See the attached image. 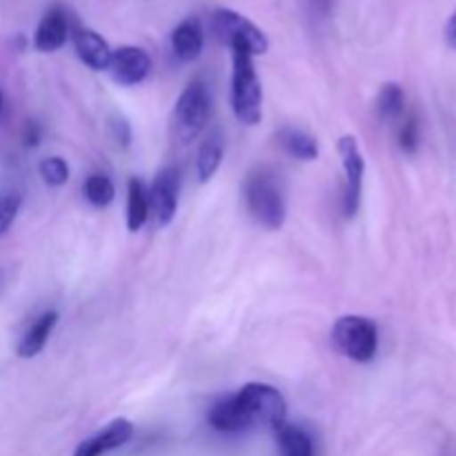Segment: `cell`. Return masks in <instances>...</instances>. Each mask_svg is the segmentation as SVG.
I'll list each match as a JSON object with an SVG mask.
<instances>
[{
    "mask_svg": "<svg viewBox=\"0 0 456 456\" xmlns=\"http://www.w3.org/2000/svg\"><path fill=\"white\" fill-rule=\"evenodd\" d=\"M252 58L245 49H232V110L243 125H258L263 118V89Z\"/></svg>",
    "mask_w": 456,
    "mask_h": 456,
    "instance_id": "1",
    "label": "cell"
},
{
    "mask_svg": "<svg viewBox=\"0 0 456 456\" xmlns=\"http://www.w3.org/2000/svg\"><path fill=\"white\" fill-rule=\"evenodd\" d=\"M248 212L258 225L267 230H281L285 223V199L279 183L267 172L249 174L243 185Z\"/></svg>",
    "mask_w": 456,
    "mask_h": 456,
    "instance_id": "2",
    "label": "cell"
},
{
    "mask_svg": "<svg viewBox=\"0 0 456 456\" xmlns=\"http://www.w3.org/2000/svg\"><path fill=\"white\" fill-rule=\"evenodd\" d=\"M332 341L341 354L356 363H370L379 350V330L365 316H341L332 328Z\"/></svg>",
    "mask_w": 456,
    "mask_h": 456,
    "instance_id": "3",
    "label": "cell"
},
{
    "mask_svg": "<svg viewBox=\"0 0 456 456\" xmlns=\"http://www.w3.org/2000/svg\"><path fill=\"white\" fill-rule=\"evenodd\" d=\"M209 116L208 89L200 80L187 85L172 111V134L181 142H190L203 132Z\"/></svg>",
    "mask_w": 456,
    "mask_h": 456,
    "instance_id": "4",
    "label": "cell"
},
{
    "mask_svg": "<svg viewBox=\"0 0 456 456\" xmlns=\"http://www.w3.org/2000/svg\"><path fill=\"white\" fill-rule=\"evenodd\" d=\"M234 396L252 426L265 423V426L276 430V428L285 423L288 405H285L283 395L276 387L265 386V383H248Z\"/></svg>",
    "mask_w": 456,
    "mask_h": 456,
    "instance_id": "5",
    "label": "cell"
},
{
    "mask_svg": "<svg viewBox=\"0 0 456 456\" xmlns=\"http://www.w3.org/2000/svg\"><path fill=\"white\" fill-rule=\"evenodd\" d=\"M212 29L221 43H225L230 49H245L252 56H261L267 52L270 43L267 36L248 20L240 13L230 12V9H218L212 16Z\"/></svg>",
    "mask_w": 456,
    "mask_h": 456,
    "instance_id": "6",
    "label": "cell"
},
{
    "mask_svg": "<svg viewBox=\"0 0 456 456\" xmlns=\"http://www.w3.org/2000/svg\"><path fill=\"white\" fill-rule=\"evenodd\" d=\"M178 194H181V176L176 167H165L156 174L147 199H150V216L154 227H165L172 223L178 209Z\"/></svg>",
    "mask_w": 456,
    "mask_h": 456,
    "instance_id": "7",
    "label": "cell"
},
{
    "mask_svg": "<svg viewBox=\"0 0 456 456\" xmlns=\"http://www.w3.org/2000/svg\"><path fill=\"white\" fill-rule=\"evenodd\" d=\"M338 154H341L343 169H346V196H343V208L347 216H354L361 205V191H363V174L365 160L361 154V147L354 136H343L338 141Z\"/></svg>",
    "mask_w": 456,
    "mask_h": 456,
    "instance_id": "8",
    "label": "cell"
},
{
    "mask_svg": "<svg viewBox=\"0 0 456 456\" xmlns=\"http://www.w3.org/2000/svg\"><path fill=\"white\" fill-rule=\"evenodd\" d=\"M151 69V61L147 56L145 49L132 47V45H125V47L111 52V61L107 71L111 74V78L118 85H138L147 78Z\"/></svg>",
    "mask_w": 456,
    "mask_h": 456,
    "instance_id": "9",
    "label": "cell"
},
{
    "mask_svg": "<svg viewBox=\"0 0 456 456\" xmlns=\"http://www.w3.org/2000/svg\"><path fill=\"white\" fill-rule=\"evenodd\" d=\"M134 436V423L127 419H116L110 426L102 428L101 432L92 435L89 439H85L83 444H78L74 456H105L111 450H118L127 444Z\"/></svg>",
    "mask_w": 456,
    "mask_h": 456,
    "instance_id": "10",
    "label": "cell"
},
{
    "mask_svg": "<svg viewBox=\"0 0 456 456\" xmlns=\"http://www.w3.org/2000/svg\"><path fill=\"white\" fill-rule=\"evenodd\" d=\"M67 36H69V20L62 9L53 7L36 27L34 47L43 53H52L67 43Z\"/></svg>",
    "mask_w": 456,
    "mask_h": 456,
    "instance_id": "11",
    "label": "cell"
},
{
    "mask_svg": "<svg viewBox=\"0 0 456 456\" xmlns=\"http://www.w3.org/2000/svg\"><path fill=\"white\" fill-rule=\"evenodd\" d=\"M208 421L214 430L225 432V435H239V432H245L252 428L249 419L245 417V412L240 410L236 396H225V399L216 401V403L209 408Z\"/></svg>",
    "mask_w": 456,
    "mask_h": 456,
    "instance_id": "12",
    "label": "cell"
},
{
    "mask_svg": "<svg viewBox=\"0 0 456 456\" xmlns=\"http://www.w3.org/2000/svg\"><path fill=\"white\" fill-rule=\"evenodd\" d=\"M74 47H76V53H78L80 61H83L87 67H92V69L102 71L110 67L111 49H110V45L105 43V38H102L101 34H96V31L83 29V27H80V29H76L74 31Z\"/></svg>",
    "mask_w": 456,
    "mask_h": 456,
    "instance_id": "13",
    "label": "cell"
},
{
    "mask_svg": "<svg viewBox=\"0 0 456 456\" xmlns=\"http://www.w3.org/2000/svg\"><path fill=\"white\" fill-rule=\"evenodd\" d=\"M56 323H58V312L49 310L45 312V314H40L38 319L29 325V330L22 334L20 343H18V356H20V359H34L36 354H40L43 347L47 346Z\"/></svg>",
    "mask_w": 456,
    "mask_h": 456,
    "instance_id": "14",
    "label": "cell"
},
{
    "mask_svg": "<svg viewBox=\"0 0 456 456\" xmlns=\"http://www.w3.org/2000/svg\"><path fill=\"white\" fill-rule=\"evenodd\" d=\"M203 27L196 18H187L174 29L172 49L178 61L194 62L203 52Z\"/></svg>",
    "mask_w": 456,
    "mask_h": 456,
    "instance_id": "15",
    "label": "cell"
},
{
    "mask_svg": "<svg viewBox=\"0 0 456 456\" xmlns=\"http://www.w3.org/2000/svg\"><path fill=\"white\" fill-rule=\"evenodd\" d=\"M276 141L279 145L288 151L289 156L298 160H314L319 156V142L305 134L303 129L297 127H283L276 134Z\"/></svg>",
    "mask_w": 456,
    "mask_h": 456,
    "instance_id": "16",
    "label": "cell"
},
{
    "mask_svg": "<svg viewBox=\"0 0 456 456\" xmlns=\"http://www.w3.org/2000/svg\"><path fill=\"white\" fill-rule=\"evenodd\" d=\"M276 441L283 456H314V444L303 428L289 426L288 421L276 428Z\"/></svg>",
    "mask_w": 456,
    "mask_h": 456,
    "instance_id": "17",
    "label": "cell"
},
{
    "mask_svg": "<svg viewBox=\"0 0 456 456\" xmlns=\"http://www.w3.org/2000/svg\"><path fill=\"white\" fill-rule=\"evenodd\" d=\"M150 218V199L142 181L129 178L127 183V227L129 232H138Z\"/></svg>",
    "mask_w": 456,
    "mask_h": 456,
    "instance_id": "18",
    "label": "cell"
},
{
    "mask_svg": "<svg viewBox=\"0 0 456 456\" xmlns=\"http://www.w3.org/2000/svg\"><path fill=\"white\" fill-rule=\"evenodd\" d=\"M223 154H225V147H223L221 134H212V136L205 138L199 150V163H196L200 183H208L209 178H214V174L218 172L223 163Z\"/></svg>",
    "mask_w": 456,
    "mask_h": 456,
    "instance_id": "19",
    "label": "cell"
},
{
    "mask_svg": "<svg viewBox=\"0 0 456 456\" xmlns=\"http://www.w3.org/2000/svg\"><path fill=\"white\" fill-rule=\"evenodd\" d=\"M377 110H379V116H381L383 120H387V123L403 118L405 94L403 89H401V85L396 83L383 85L381 94H379L377 98Z\"/></svg>",
    "mask_w": 456,
    "mask_h": 456,
    "instance_id": "20",
    "label": "cell"
},
{
    "mask_svg": "<svg viewBox=\"0 0 456 456\" xmlns=\"http://www.w3.org/2000/svg\"><path fill=\"white\" fill-rule=\"evenodd\" d=\"M83 191L85 199H87L94 208H107L116 196L114 183H111V178L105 176V174H92V176L85 181Z\"/></svg>",
    "mask_w": 456,
    "mask_h": 456,
    "instance_id": "21",
    "label": "cell"
},
{
    "mask_svg": "<svg viewBox=\"0 0 456 456\" xmlns=\"http://www.w3.org/2000/svg\"><path fill=\"white\" fill-rule=\"evenodd\" d=\"M38 172L49 187H61L69 181V165L61 156H49L38 165Z\"/></svg>",
    "mask_w": 456,
    "mask_h": 456,
    "instance_id": "22",
    "label": "cell"
},
{
    "mask_svg": "<svg viewBox=\"0 0 456 456\" xmlns=\"http://www.w3.org/2000/svg\"><path fill=\"white\" fill-rule=\"evenodd\" d=\"M20 209V194L16 191H0V236L12 227Z\"/></svg>",
    "mask_w": 456,
    "mask_h": 456,
    "instance_id": "23",
    "label": "cell"
},
{
    "mask_svg": "<svg viewBox=\"0 0 456 456\" xmlns=\"http://www.w3.org/2000/svg\"><path fill=\"white\" fill-rule=\"evenodd\" d=\"M399 145L405 154H414L419 147V123L414 116H405L399 129Z\"/></svg>",
    "mask_w": 456,
    "mask_h": 456,
    "instance_id": "24",
    "label": "cell"
},
{
    "mask_svg": "<svg viewBox=\"0 0 456 456\" xmlns=\"http://www.w3.org/2000/svg\"><path fill=\"white\" fill-rule=\"evenodd\" d=\"M40 136H43V129H40V125L34 123V120H27L25 127H22V141H25V145L36 147L40 142Z\"/></svg>",
    "mask_w": 456,
    "mask_h": 456,
    "instance_id": "25",
    "label": "cell"
},
{
    "mask_svg": "<svg viewBox=\"0 0 456 456\" xmlns=\"http://www.w3.org/2000/svg\"><path fill=\"white\" fill-rule=\"evenodd\" d=\"M111 132H114V138L118 141V145L127 147L129 145V138H132V132H129V123L125 118H116L111 123Z\"/></svg>",
    "mask_w": 456,
    "mask_h": 456,
    "instance_id": "26",
    "label": "cell"
},
{
    "mask_svg": "<svg viewBox=\"0 0 456 456\" xmlns=\"http://www.w3.org/2000/svg\"><path fill=\"white\" fill-rule=\"evenodd\" d=\"M307 7L316 13V16H330L334 7V0H307Z\"/></svg>",
    "mask_w": 456,
    "mask_h": 456,
    "instance_id": "27",
    "label": "cell"
},
{
    "mask_svg": "<svg viewBox=\"0 0 456 456\" xmlns=\"http://www.w3.org/2000/svg\"><path fill=\"white\" fill-rule=\"evenodd\" d=\"M445 40L452 49H456V12L450 16L448 25H445Z\"/></svg>",
    "mask_w": 456,
    "mask_h": 456,
    "instance_id": "28",
    "label": "cell"
},
{
    "mask_svg": "<svg viewBox=\"0 0 456 456\" xmlns=\"http://www.w3.org/2000/svg\"><path fill=\"white\" fill-rule=\"evenodd\" d=\"M0 110H3V94H0Z\"/></svg>",
    "mask_w": 456,
    "mask_h": 456,
    "instance_id": "29",
    "label": "cell"
}]
</instances>
